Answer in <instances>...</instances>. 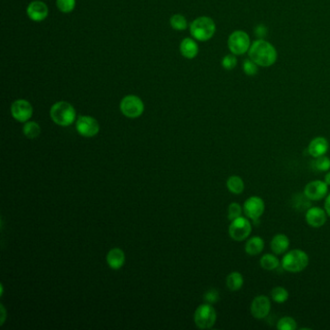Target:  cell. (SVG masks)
<instances>
[{"label": "cell", "mask_w": 330, "mask_h": 330, "mask_svg": "<svg viewBox=\"0 0 330 330\" xmlns=\"http://www.w3.org/2000/svg\"><path fill=\"white\" fill-rule=\"evenodd\" d=\"M228 46L231 54L234 55H244L251 46L250 37L242 30L233 31L229 37Z\"/></svg>", "instance_id": "ba28073f"}, {"label": "cell", "mask_w": 330, "mask_h": 330, "mask_svg": "<svg viewBox=\"0 0 330 330\" xmlns=\"http://www.w3.org/2000/svg\"><path fill=\"white\" fill-rule=\"evenodd\" d=\"M329 150V143L327 138L324 137H316L313 138L312 140L309 143L307 151L308 153L313 157L323 156L326 155V153Z\"/></svg>", "instance_id": "2e32d148"}, {"label": "cell", "mask_w": 330, "mask_h": 330, "mask_svg": "<svg viewBox=\"0 0 330 330\" xmlns=\"http://www.w3.org/2000/svg\"><path fill=\"white\" fill-rule=\"evenodd\" d=\"M266 27L264 26H258L257 28H256V35H257L258 38H263L266 35Z\"/></svg>", "instance_id": "836d02e7"}, {"label": "cell", "mask_w": 330, "mask_h": 330, "mask_svg": "<svg viewBox=\"0 0 330 330\" xmlns=\"http://www.w3.org/2000/svg\"><path fill=\"white\" fill-rule=\"evenodd\" d=\"M50 115L55 124L63 127L73 124L77 119L75 108L66 101H59L54 104L50 110Z\"/></svg>", "instance_id": "3957f363"}, {"label": "cell", "mask_w": 330, "mask_h": 330, "mask_svg": "<svg viewBox=\"0 0 330 330\" xmlns=\"http://www.w3.org/2000/svg\"><path fill=\"white\" fill-rule=\"evenodd\" d=\"M180 53L185 58L193 59L199 54V46L192 38H185L180 43Z\"/></svg>", "instance_id": "ffe728a7"}, {"label": "cell", "mask_w": 330, "mask_h": 330, "mask_svg": "<svg viewBox=\"0 0 330 330\" xmlns=\"http://www.w3.org/2000/svg\"><path fill=\"white\" fill-rule=\"evenodd\" d=\"M257 66L253 60L251 59H247L243 62L242 64V69L244 71V73L248 75V76H255L257 73Z\"/></svg>", "instance_id": "d6a6232c"}, {"label": "cell", "mask_w": 330, "mask_h": 330, "mask_svg": "<svg viewBox=\"0 0 330 330\" xmlns=\"http://www.w3.org/2000/svg\"><path fill=\"white\" fill-rule=\"evenodd\" d=\"M252 233V223L247 217L240 216L234 220L230 221L229 234L230 239L238 242L244 241L250 238Z\"/></svg>", "instance_id": "8992f818"}, {"label": "cell", "mask_w": 330, "mask_h": 330, "mask_svg": "<svg viewBox=\"0 0 330 330\" xmlns=\"http://www.w3.org/2000/svg\"><path fill=\"white\" fill-rule=\"evenodd\" d=\"M76 129L81 136L92 138L99 133L100 125L94 117L89 115H81L76 120Z\"/></svg>", "instance_id": "8fae6325"}, {"label": "cell", "mask_w": 330, "mask_h": 330, "mask_svg": "<svg viewBox=\"0 0 330 330\" xmlns=\"http://www.w3.org/2000/svg\"><path fill=\"white\" fill-rule=\"evenodd\" d=\"M260 265L262 266V268L265 269V270L273 271V270H276L280 266L281 262L279 261L278 257H276L274 253L273 254L267 253V254L263 255L262 257H261Z\"/></svg>", "instance_id": "7402d4cb"}, {"label": "cell", "mask_w": 330, "mask_h": 330, "mask_svg": "<svg viewBox=\"0 0 330 330\" xmlns=\"http://www.w3.org/2000/svg\"><path fill=\"white\" fill-rule=\"evenodd\" d=\"M203 299L205 303L208 304H214V303L218 302L220 299V294L218 292V290L216 289H210L208 290L204 295H203Z\"/></svg>", "instance_id": "4dcf8cb0"}, {"label": "cell", "mask_w": 330, "mask_h": 330, "mask_svg": "<svg viewBox=\"0 0 330 330\" xmlns=\"http://www.w3.org/2000/svg\"><path fill=\"white\" fill-rule=\"evenodd\" d=\"M215 22L209 17H200L196 18L190 26V32L193 38L201 42L210 40L215 34Z\"/></svg>", "instance_id": "277c9868"}, {"label": "cell", "mask_w": 330, "mask_h": 330, "mask_svg": "<svg viewBox=\"0 0 330 330\" xmlns=\"http://www.w3.org/2000/svg\"><path fill=\"white\" fill-rule=\"evenodd\" d=\"M309 256L301 249H293L286 252L281 261L282 268L291 273H298L307 268Z\"/></svg>", "instance_id": "7a4b0ae2"}, {"label": "cell", "mask_w": 330, "mask_h": 330, "mask_svg": "<svg viewBox=\"0 0 330 330\" xmlns=\"http://www.w3.org/2000/svg\"><path fill=\"white\" fill-rule=\"evenodd\" d=\"M249 57L256 64L262 67H269L277 60L275 48L263 39L255 41L248 51Z\"/></svg>", "instance_id": "6da1fadb"}, {"label": "cell", "mask_w": 330, "mask_h": 330, "mask_svg": "<svg viewBox=\"0 0 330 330\" xmlns=\"http://www.w3.org/2000/svg\"><path fill=\"white\" fill-rule=\"evenodd\" d=\"M107 263L110 268L117 270L125 264V254L120 248H113L107 255Z\"/></svg>", "instance_id": "d6986e66"}, {"label": "cell", "mask_w": 330, "mask_h": 330, "mask_svg": "<svg viewBox=\"0 0 330 330\" xmlns=\"http://www.w3.org/2000/svg\"><path fill=\"white\" fill-rule=\"evenodd\" d=\"M270 294H271V299L278 304H283V303L287 302L290 297L289 291L281 286L273 288Z\"/></svg>", "instance_id": "cb8c5ba5"}, {"label": "cell", "mask_w": 330, "mask_h": 330, "mask_svg": "<svg viewBox=\"0 0 330 330\" xmlns=\"http://www.w3.org/2000/svg\"><path fill=\"white\" fill-rule=\"evenodd\" d=\"M120 110L128 119H138L145 110V104L136 95H127L120 102Z\"/></svg>", "instance_id": "52a82bcc"}, {"label": "cell", "mask_w": 330, "mask_h": 330, "mask_svg": "<svg viewBox=\"0 0 330 330\" xmlns=\"http://www.w3.org/2000/svg\"><path fill=\"white\" fill-rule=\"evenodd\" d=\"M27 14L28 18L33 21H43L49 15V8L45 2L34 0L28 4Z\"/></svg>", "instance_id": "9a60e30c"}, {"label": "cell", "mask_w": 330, "mask_h": 330, "mask_svg": "<svg viewBox=\"0 0 330 330\" xmlns=\"http://www.w3.org/2000/svg\"><path fill=\"white\" fill-rule=\"evenodd\" d=\"M226 285L230 292H239L244 285V277L239 271H233L227 276Z\"/></svg>", "instance_id": "44dd1931"}, {"label": "cell", "mask_w": 330, "mask_h": 330, "mask_svg": "<svg viewBox=\"0 0 330 330\" xmlns=\"http://www.w3.org/2000/svg\"><path fill=\"white\" fill-rule=\"evenodd\" d=\"M315 160L313 161V166L314 169L319 171V172H328L330 170V158L323 155V156L317 157L314 158Z\"/></svg>", "instance_id": "83f0119b"}, {"label": "cell", "mask_w": 330, "mask_h": 330, "mask_svg": "<svg viewBox=\"0 0 330 330\" xmlns=\"http://www.w3.org/2000/svg\"><path fill=\"white\" fill-rule=\"evenodd\" d=\"M227 188L229 192L240 195L245 189L244 180L239 175H230L227 180Z\"/></svg>", "instance_id": "603a6c76"}, {"label": "cell", "mask_w": 330, "mask_h": 330, "mask_svg": "<svg viewBox=\"0 0 330 330\" xmlns=\"http://www.w3.org/2000/svg\"><path fill=\"white\" fill-rule=\"evenodd\" d=\"M290 244L291 241L288 235H286L285 233H278L271 239L270 248L272 253H274L275 255H284L286 252L289 251Z\"/></svg>", "instance_id": "e0dca14e"}, {"label": "cell", "mask_w": 330, "mask_h": 330, "mask_svg": "<svg viewBox=\"0 0 330 330\" xmlns=\"http://www.w3.org/2000/svg\"><path fill=\"white\" fill-rule=\"evenodd\" d=\"M11 113L15 120L26 123L31 119L33 114L32 105L26 99H18L13 102L11 106Z\"/></svg>", "instance_id": "4fadbf2b"}, {"label": "cell", "mask_w": 330, "mask_h": 330, "mask_svg": "<svg viewBox=\"0 0 330 330\" xmlns=\"http://www.w3.org/2000/svg\"><path fill=\"white\" fill-rule=\"evenodd\" d=\"M237 63H238V59L234 55H226L222 60V66L224 67V69H226L228 71L234 69Z\"/></svg>", "instance_id": "1f68e13d"}, {"label": "cell", "mask_w": 330, "mask_h": 330, "mask_svg": "<svg viewBox=\"0 0 330 330\" xmlns=\"http://www.w3.org/2000/svg\"><path fill=\"white\" fill-rule=\"evenodd\" d=\"M271 310V301L264 294L257 295L251 302V315L257 320H264L268 317Z\"/></svg>", "instance_id": "7c38bea8"}, {"label": "cell", "mask_w": 330, "mask_h": 330, "mask_svg": "<svg viewBox=\"0 0 330 330\" xmlns=\"http://www.w3.org/2000/svg\"><path fill=\"white\" fill-rule=\"evenodd\" d=\"M265 245H266L265 240L261 237L255 235V237L249 238L245 243V252L249 256L255 257L263 253Z\"/></svg>", "instance_id": "ac0fdd59"}, {"label": "cell", "mask_w": 330, "mask_h": 330, "mask_svg": "<svg viewBox=\"0 0 330 330\" xmlns=\"http://www.w3.org/2000/svg\"><path fill=\"white\" fill-rule=\"evenodd\" d=\"M324 181H325L326 183L328 184V186H330V171H328V172L326 173V174H325V176H324Z\"/></svg>", "instance_id": "d590c367"}, {"label": "cell", "mask_w": 330, "mask_h": 330, "mask_svg": "<svg viewBox=\"0 0 330 330\" xmlns=\"http://www.w3.org/2000/svg\"><path fill=\"white\" fill-rule=\"evenodd\" d=\"M56 7L64 14L71 13L76 7V0H56Z\"/></svg>", "instance_id": "f546056e"}, {"label": "cell", "mask_w": 330, "mask_h": 330, "mask_svg": "<svg viewBox=\"0 0 330 330\" xmlns=\"http://www.w3.org/2000/svg\"><path fill=\"white\" fill-rule=\"evenodd\" d=\"M243 206H241L239 202H231L228 207V218L229 221L234 220L242 216Z\"/></svg>", "instance_id": "f1b7e54d"}, {"label": "cell", "mask_w": 330, "mask_h": 330, "mask_svg": "<svg viewBox=\"0 0 330 330\" xmlns=\"http://www.w3.org/2000/svg\"><path fill=\"white\" fill-rule=\"evenodd\" d=\"M266 210V203L258 196H252L248 198L243 204V212L248 219L257 222Z\"/></svg>", "instance_id": "9c48e42d"}, {"label": "cell", "mask_w": 330, "mask_h": 330, "mask_svg": "<svg viewBox=\"0 0 330 330\" xmlns=\"http://www.w3.org/2000/svg\"><path fill=\"white\" fill-rule=\"evenodd\" d=\"M170 23H171V27L174 28V30H177V31L185 30L188 27L187 19L181 14L174 15L170 19Z\"/></svg>", "instance_id": "484cf974"}, {"label": "cell", "mask_w": 330, "mask_h": 330, "mask_svg": "<svg viewBox=\"0 0 330 330\" xmlns=\"http://www.w3.org/2000/svg\"><path fill=\"white\" fill-rule=\"evenodd\" d=\"M303 195L309 201H321L322 199H325V197L328 195V184L324 180L320 179L312 180L305 185Z\"/></svg>", "instance_id": "30bf717a"}, {"label": "cell", "mask_w": 330, "mask_h": 330, "mask_svg": "<svg viewBox=\"0 0 330 330\" xmlns=\"http://www.w3.org/2000/svg\"><path fill=\"white\" fill-rule=\"evenodd\" d=\"M22 132L27 138L32 139L39 137L41 133V128H40V125L35 121H28L23 125Z\"/></svg>", "instance_id": "d4e9b609"}, {"label": "cell", "mask_w": 330, "mask_h": 330, "mask_svg": "<svg viewBox=\"0 0 330 330\" xmlns=\"http://www.w3.org/2000/svg\"><path fill=\"white\" fill-rule=\"evenodd\" d=\"M277 328L279 330H295L297 328V322L293 317L286 316L277 321Z\"/></svg>", "instance_id": "4316f807"}, {"label": "cell", "mask_w": 330, "mask_h": 330, "mask_svg": "<svg viewBox=\"0 0 330 330\" xmlns=\"http://www.w3.org/2000/svg\"><path fill=\"white\" fill-rule=\"evenodd\" d=\"M327 213L324 208L318 206H312L308 208L305 213L306 223L314 229H319L325 225L327 221Z\"/></svg>", "instance_id": "5bb4252c"}, {"label": "cell", "mask_w": 330, "mask_h": 330, "mask_svg": "<svg viewBox=\"0 0 330 330\" xmlns=\"http://www.w3.org/2000/svg\"><path fill=\"white\" fill-rule=\"evenodd\" d=\"M1 309H2V315H3V320L1 321V324H3L4 322V318H5V309H4V306L1 305Z\"/></svg>", "instance_id": "8d00e7d4"}, {"label": "cell", "mask_w": 330, "mask_h": 330, "mask_svg": "<svg viewBox=\"0 0 330 330\" xmlns=\"http://www.w3.org/2000/svg\"><path fill=\"white\" fill-rule=\"evenodd\" d=\"M217 320V314L212 304L204 303L200 305L194 315V321L198 328L209 329L212 328Z\"/></svg>", "instance_id": "5b68a950"}, {"label": "cell", "mask_w": 330, "mask_h": 330, "mask_svg": "<svg viewBox=\"0 0 330 330\" xmlns=\"http://www.w3.org/2000/svg\"><path fill=\"white\" fill-rule=\"evenodd\" d=\"M324 209L326 211L327 215L330 217V193L325 197V200H324Z\"/></svg>", "instance_id": "e575fe53"}]
</instances>
